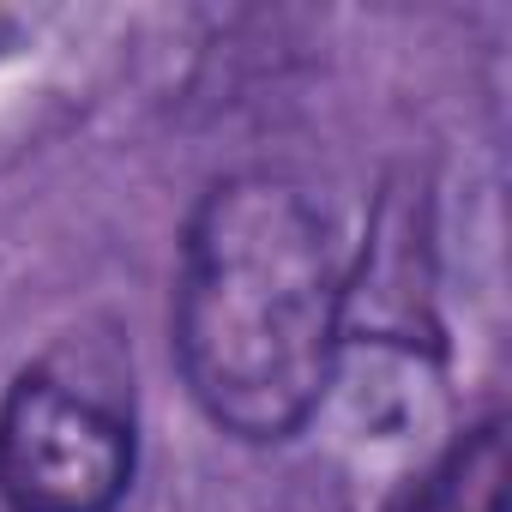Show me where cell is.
<instances>
[{
	"label": "cell",
	"mask_w": 512,
	"mask_h": 512,
	"mask_svg": "<svg viewBox=\"0 0 512 512\" xmlns=\"http://www.w3.org/2000/svg\"><path fill=\"white\" fill-rule=\"evenodd\" d=\"M169 326L181 380L223 434H302L344 350V272L320 205L278 169L211 181L181 235Z\"/></svg>",
	"instance_id": "6da1fadb"
},
{
	"label": "cell",
	"mask_w": 512,
	"mask_h": 512,
	"mask_svg": "<svg viewBox=\"0 0 512 512\" xmlns=\"http://www.w3.org/2000/svg\"><path fill=\"white\" fill-rule=\"evenodd\" d=\"M133 458V374L97 338L55 344L0 398L7 512H115Z\"/></svg>",
	"instance_id": "7a4b0ae2"
},
{
	"label": "cell",
	"mask_w": 512,
	"mask_h": 512,
	"mask_svg": "<svg viewBox=\"0 0 512 512\" xmlns=\"http://www.w3.org/2000/svg\"><path fill=\"white\" fill-rule=\"evenodd\" d=\"M506 476H512L506 416L488 410L422 470V482L404 488L392 512H506Z\"/></svg>",
	"instance_id": "3957f363"
}]
</instances>
